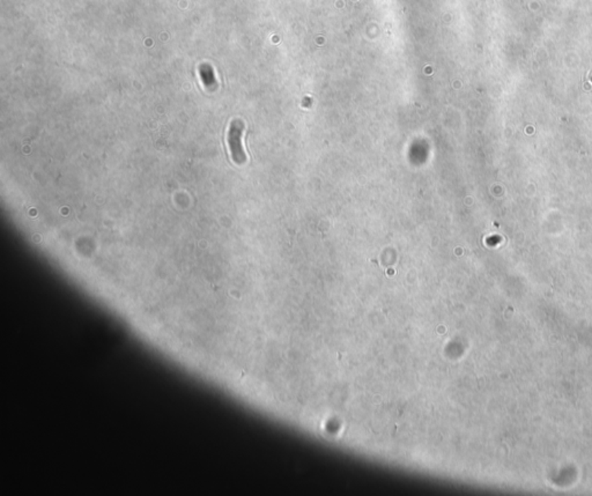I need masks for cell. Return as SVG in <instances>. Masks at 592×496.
Masks as SVG:
<instances>
[{"label": "cell", "mask_w": 592, "mask_h": 496, "mask_svg": "<svg viewBox=\"0 0 592 496\" xmlns=\"http://www.w3.org/2000/svg\"><path fill=\"white\" fill-rule=\"evenodd\" d=\"M244 124L241 120H233L228 131V145L231 149L233 161L237 164L246 163V155L242 146V134Z\"/></svg>", "instance_id": "cell-1"}, {"label": "cell", "mask_w": 592, "mask_h": 496, "mask_svg": "<svg viewBox=\"0 0 592 496\" xmlns=\"http://www.w3.org/2000/svg\"><path fill=\"white\" fill-rule=\"evenodd\" d=\"M199 74L202 78V84L207 88H213L217 86V80L214 76V71L209 64H202L199 67Z\"/></svg>", "instance_id": "cell-2"}]
</instances>
